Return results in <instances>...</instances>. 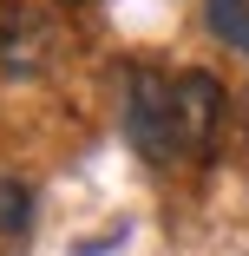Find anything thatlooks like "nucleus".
Listing matches in <instances>:
<instances>
[{"label":"nucleus","mask_w":249,"mask_h":256,"mask_svg":"<svg viewBox=\"0 0 249 256\" xmlns=\"http://www.w3.org/2000/svg\"><path fill=\"white\" fill-rule=\"evenodd\" d=\"M59 7H72V0H59Z\"/></svg>","instance_id":"0eeeda50"},{"label":"nucleus","mask_w":249,"mask_h":256,"mask_svg":"<svg viewBox=\"0 0 249 256\" xmlns=\"http://www.w3.org/2000/svg\"><path fill=\"white\" fill-rule=\"evenodd\" d=\"M210 26H217L223 46L249 53V0H210Z\"/></svg>","instance_id":"39448f33"},{"label":"nucleus","mask_w":249,"mask_h":256,"mask_svg":"<svg viewBox=\"0 0 249 256\" xmlns=\"http://www.w3.org/2000/svg\"><path fill=\"white\" fill-rule=\"evenodd\" d=\"M125 138L138 158L171 164L177 158V98H171V72L158 66H125Z\"/></svg>","instance_id":"f257e3e1"},{"label":"nucleus","mask_w":249,"mask_h":256,"mask_svg":"<svg viewBox=\"0 0 249 256\" xmlns=\"http://www.w3.org/2000/svg\"><path fill=\"white\" fill-rule=\"evenodd\" d=\"M243 118H249V92H243Z\"/></svg>","instance_id":"423d86ee"},{"label":"nucleus","mask_w":249,"mask_h":256,"mask_svg":"<svg viewBox=\"0 0 249 256\" xmlns=\"http://www.w3.org/2000/svg\"><path fill=\"white\" fill-rule=\"evenodd\" d=\"M26 224H33V190L0 171V236H26Z\"/></svg>","instance_id":"20e7f679"},{"label":"nucleus","mask_w":249,"mask_h":256,"mask_svg":"<svg viewBox=\"0 0 249 256\" xmlns=\"http://www.w3.org/2000/svg\"><path fill=\"white\" fill-rule=\"evenodd\" d=\"M171 98H177V158H210V144H217V132H223V79L217 72H204V66H190V72H177L171 79Z\"/></svg>","instance_id":"f03ea898"},{"label":"nucleus","mask_w":249,"mask_h":256,"mask_svg":"<svg viewBox=\"0 0 249 256\" xmlns=\"http://www.w3.org/2000/svg\"><path fill=\"white\" fill-rule=\"evenodd\" d=\"M53 14H39L33 0H0V72L7 79H39L53 66Z\"/></svg>","instance_id":"7ed1b4c3"}]
</instances>
